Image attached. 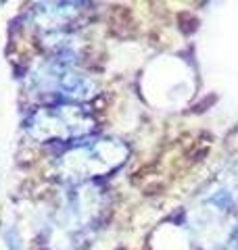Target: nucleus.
Masks as SVG:
<instances>
[{"label": "nucleus", "mask_w": 238, "mask_h": 250, "mask_svg": "<svg viewBox=\"0 0 238 250\" xmlns=\"http://www.w3.org/2000/svg\"><path fill=\"white\" fill-rule=\"evenodd\" d=\"M36 80L40 82L44 90H48L52 94H61L65 98H90L94 94V83L86 77L84 73L71 69L65 62H52L46 65L40 75H36Z\"/></svg>", "instance_id": "obj_3"}, {"label": "nucleus", "mask_w": 238, "mask_h": 250, "mask_svg": "<svg viewBox=\"0 0 238 250\" xmlns=\"http://www.w3.org/2000/svg\"><path fill=\"white\" fill-rule=\"evenodd\" d=\"M125 154H128L125 146L115 142V140L82 142L77 144V148L63 156L61 167L67 171L69 177H94L121 165Z\"/></svg>", "instance_id": "obj_1"}, {"label": "nucleus", "mask_w": 238, "mask_h": 250, "mask_svg": "<svg viewBox=\"0 0 238 250\" xmlns=\"http://www.w3.org/2000/svg\"><path fill=\"white\" fill-rule=\"evenodd\" d=\"M94 119L75 104L46 106L31 117L29 134L40 140H69L88 134Z\"/></svg>", "instance_id": "obj_2"}]
</instances>
